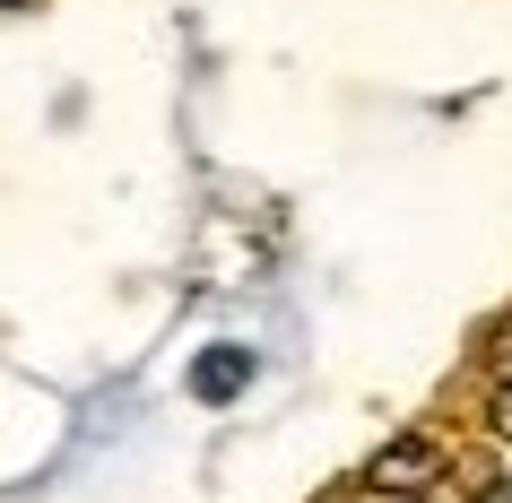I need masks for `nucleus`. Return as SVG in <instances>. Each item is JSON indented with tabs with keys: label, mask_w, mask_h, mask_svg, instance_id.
<instances>
[{
	"label": "nucleus",
	"mask_w": 512,
	"mask_h": 503,
	"mask_svg": "<svg viewBox=\"0 0 512 503\" xmlns=\"http://www.w3.org/2000/svg\"><path fill=\"white\" fill-rule=\"evenodd\" d=\"M486 356H495V373H504V382H512V313L495 321V339H486Z\"/></svg>",
	"instance_id": "obj_3"
},
{
	"label": "nucleus",
	"mask_w": 512,
	"mask_h": 503,
	"mask_svg": "<svg viewBox=\"0 0 512 503\" xmlns=\"http://www.w3.org/2000/svg\"><path fill=\"white\" fill-rule=\"evenodd\" d=\"M495 434L512 443V391H495Z\"/></svg>",
	"instance_id": "obj_4"
},
{
	"label": "nucleus",
	"mask_w": 512,
	"mask_h": 503,
	"mask_svg": "<svg viewBox=\"0 0 512 503\" xmlns=\"http://www.w3.org/2000/svg\"><path fill=\"white\" fill-rule=\"evenodd\" d=\"M365 477H374L382 495H426L434 477H443V443L434 434H400V443H382L365 460Z\"/></svg>",
	"instance_id": "obj_1"
},
{
	"label": "nucleus",
	"mask_w": 512,
	"mask_h": 503,
	"mask_svg": "<svg viewBox=\"0 0 512 503\" xmlns=\"http://www.w3.org/2000/svg\"><path fill=\"white\" fill-rule=\"evenodd\" d=\"M486 503H512V486H486Z\"/></svg>",
	"instance_id": "obj_5"
},
{
	"label": "nucleus",
	"mask_w": 512,
	"mask_h": 503,
	"mask_svg": "<svg viewBox=\"0 0 512 503\" xmlns=\"http://www.w3.org/2000/svg\"><path fill=\"white\" fill-rule=\"evenodd\" d=\"M0 9H9V0H0Z\"/></svg>",
	"instance_id": "obj_6"
},
{
	"label": "nucleus",
	"mask_w": 512,
	"mask_h": 503,
	"mask_svg": "<svg viewBox=\"0 0 512 503\" xmlns=\"http://www.w3.org/2000/svg\"><path fill=\"white\" fill-rule=\"evenodd\" d=\"M243 382H252V347H200V365H191V399L226 408V399H243Z\"/></svg>",
	"instance_id": "obj_2"
}]
</instances>
